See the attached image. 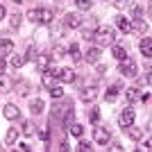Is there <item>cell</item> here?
Returning a JSON list of instances; mask_svg holds the SVG:
<instances>
[{
  "label": "cell",
  "mask_w": 152,
  "mask_h": 152,
  "mask_svg": "<svg viewBox=\"0 0 152 152\" xmlns=\"http://www.w3.org/2000/svg\"><path fill=\"white\" fill-rule=\"evenodd\" d=\"M27 18H30L32 23L48 25V23H52L55 14H52V9H48V7H37V9H30V12H27Z\"/></svg>",
  "instance_id": "6da1fadb"
},
{
  "label": "cell",
  "mask_w": 152,
  "mask_h": 152,
  "mask_svg": "<svg viewBox=\"0 0 152 152\" xmlns=\"http://www.w3.org/2000/svg\"><path fill=\"white\" fill-rule=\"evenodd\" d=\"M114 39H116L114 27L102 25V27H98V30L93 32V41H95L98 45H114Z\"/></svg>",
  "instance_id": "7a4b0ae2"
},
{
  "label": "cell",
  "mask_w": 152,
  "mask_h": 152,
  "mask_svg": "<svg viewBox=\"0 0 152 152\" xmlns=\"http://www.w3.org/2000/svg\"><path fill=\"white\" fill-rule=\"evenodd\" d=\"M136 73H139V68H136V64H134L129 57L121 61V75H125V77H134Z\"/></svg>",
  "instance_id": "3957f363"
},
{
  "label": "cell",
  "mask_w": 152,
  "mask_h": 152,
  "mask_svg": "<svg viewBox=\"0 0 152 152\" xmlns=\"http://www.w3.org/2000/svg\"><path fill=\"white\" fill-rule=\"evenodd\" d=\"M43 86L45 89H52L55 84H57V68H52V66H48V70H43Z\"/></svg>",
  "instance_id": "277c9868"
},
{
  "label": "cell",
  "mask_w": 152,
  "mask_h": 152,
  "mask_svg": "<svg viewBox=\"0 0 152 152\" xmlns=\"http://www.w3.org/2000/svg\"><path fill=\"white\" fill-rule=\"evenodd\" d=\"M93 136H95V143H100V145H107L109 141H111V132H109L107 127H95Z\"/></svg>",
  "instance_id": "5b68a950"
},
{
  "label": "cell",
  "mask_w": 152,
  "mask_h": 152,
  "mask_svg": "<svg viewBox=\"0 0 152 152\" xmlns=\"http://www.w3.org/2000/svg\"><path fill=\"white\" fill-rule=\"evenodd\" d=\"M134 118H136L134 109H132V107H127L125 111L118 116V125H121V127H129V125H134Z\"/></svg>",
  "instance_id": "8992f818"
},
{
  "label": "cell",
  "mask_w": 152,
  "mask_h": 152,
  "mask_svg": "<svg viewBox=\"0 0 152 152\" xmlns=\"http://www.w3.org/2000/svg\"><path fill=\"white\" fill-rule=\"evenodd\" d=\"M64 27L77 30V27H82V18H80L77 14H66V16H64Z\"/></svg>",
  "instance_id": "52a82bcc"
},
{
  "label": "cell",
  "mask_w": 152,
  "mask_h": 152,
  "mask_svg": "<svg viewBox=\"0 0 152 152\" xmlns=\"http://www.w3.org/2000/svg\"><path fill=\"white\" fill-rule=\"evenodd\" d=\"M14 41H9V39H5V41H0V59H5V57H12L14 55Z\"/></svg>",
  "instance_id": "ba28073f"
},
{
  "label": "cell",
  "mask_w": 152,
  "mask_h": 152,
  "mask_svg": "<svg viewBox=\"0 0 152 152\" xmlns=\"http://www.w3.org/2000/svg\"><path fill=\"white\" fill-rule=\"evenodd\" d=\"M82 102H93L95 98H98V86L95 84H91V86H86V89H82Z\"/></svg>",
  "instance_id": "9c48e42d"
},
{
  "label": "cell",
  "mask_w": 152,
  "mask_h": 152,
  "mask_svg": "<svg viewBox=\"0 0 152 152\" xmlns=\"http://www.w3.org/2000/svg\"><path fill=\"white\" fill-rule=\"evenodd\" d=\"M34 64H37V68L41 70V73H43V70H48V66L52 64V57H50V55H37Z\"/></svg>",
  "instance_id": "30bf717a"
},
{
  "label": "cell",
  "mask_w": 152,
  "mask_h": 152,
  "mask_svg": "<svg viewBox=\"0 0 152 152\" xmlns=\"http://www.w3.org/2000/svg\"><path fill=\"white\" fill-rule=\"evenodd\" d=\"M14 89V80L5 73H0V93H9Z\"/></svg>",
  "instance_id": "8fae6325"
},
{
  "label": "cell",
  "mask_w": 152,
  "mask_h": 152,
  "mask_svg": "<svg viewBox=\"0 0 152 152\" xmlns=\"http://www.w3.org/2000/svg\"><path fill=\"white\" fill-rule=\"evenodd\" d=\"M57 80H61L64 84H70V82H75V73L70 68H61V70H57Z\"/></svg>",
  "instance_id": "7c38bea8"
},
{
  "label": "cell",
  "mask_w": 152,
  "mask_h": 152,
  "mask_svg": "<svg viewBox=\"0 0 152 152\" xmlns=\"http://www.w3.org/2000/svg\"><path fill=\"white\" fill-rule=\"evenodd\" d=\"M2 114H5L7 121H16L20 116V109L16 107V104H5V111H2Z\"/></svg>",
  "instance_id": "4fadbf2b"
},
{
  "label": "cell",
  "mask_w": 152,
  "mask_h": 152,
  "mask_svg": "<svg viewBox=\"0 0 152 152\" xmlns=\"http://www.w3.org/2000/svg\"><path fill=\"white\" fill-rule=\"evenodd\" d=\"M125 98H127V102H129V104H134V102H141V91H139V86L127 89V91H125Z\"/></svg>",
  "instance_id": "5bb4252c"
},
{
  "label": "cell",
  "mask_w": 152,
  "mask_h": 152,
  "mask_svg": "<svg viewBox=\"0 0 152 152\" xmlns=\"http://www.w3.org/2000/svg\"><path fill=\"white\" fill-rule=\"evenodd\" d=\"M116 25H118V30L121 32H132V20L129 18H125V16H118V18H116Z\"/></svg>",
  "instance_id": "9a60e30c"
},
{
  "label": "cell",
  "mask_w": 152,
  "mask_h": 152,
  "mask_svg": "<svg viewBox=\"0 0 152 152\" xmlns=\"http://www.w3.org/2000/svg\"><path fill=\"white\" fill-rule=\"evenodd\" d=\"M84 59H86L89 64H98L100 61V48H89L86 55H84Z\"/></svg>",
  "instance_id": "2e32d148"
},
{
  "label": "cell",
  "mask_w": 152,
  "mask_h": 152,
  "mask_svg": "<svg viewBox=\"0 0 152 152\" xmlns=\"http://www.w3.org/2000/svg\"><path fill=\"white\" fill-rule=\"evenodd\" d=\"M66 55H68V57L73 59V61H75V64H80V61H82V59H84V55H82V52H80V48H77V45H70L68 50H66Z\"/></svg>",
  "instance_id": "e0dca14e"
},
{
  "label": "cell",
  "mask_w": 152,
  "mask_h": 152,
  "mask_svg": "<svg viewBox=\"0 0 152 152\" xmlns=\"http://www.w3.org/2000/svg\"><path fill=\"white\" fill-rule=\"evenodd\" d=\"M121 89H123V84H121V82L111 84V86L107 89V93H104V98H107V100H116V98H118V91H121Z\"/></svg>",
  "instance_id": "ac0fdd59"
},
{
  "label": "cell",
  "mask_w": 152,
  "mask_h": 152,
  "mask_svg": "<svg viewBox=\"0 0 152 152\" xmlns=\"http://www.w3.org/2000/svg\"><path fill=\"white\" fill-rule=\"evenodd\" d=\"M18 129H16V127H12V129H7V136H5V143L7 145H14V143H16V141H18Z\"/></svg>",
  "instance_id": "d6986e66"
},
{
  "label": "cell",
  "mask_w": 152,
  "mask_h": 152,
  "mask_svg": "<svg viewBox=\"0 0 152 152\" xmlns=\"http://www.w3.org/2000/svg\"><path fill=\"white\" fill-rule=\"evenodd\" d=\"M30 111H32L34 116L41 114V111H43V100H39V98H32V100H30Z\"/></svg>",
  "instance_id": "ffe728a7"
},
{
  "label": "cell",
  "mask_w": 152,
  "mask_h": 152,
  "mask_svg": "<svg viewBox=\"0 0 152 152\" xmlns=\"http://www.w3.org/2000/svg\"><path fill=\"white\" fill-rule=\"evenodd\" d=\"M111 55H114L118 61H123V59H127V50L123 48V45H111Z\"/></svg>",
  "instance_id": "44dd1931"
},
{
  "label": "cell",
  "mask_w": 152,
  "mask_h": 152,
  "mask_svg": "<svg viewBox=\"0 0 152 152\" xmlns=\"http://www.w3.org/2000/svg\"><path fill=\"white\" fill-rule=\"evenodd\" d=\"M132 30H136L139 34H145V32H148V23H145L143 18H136V20L132 23Z\"/></svg>",
  "instance_id": "7402d4cb"
},
{
  "label": "cell",
  "mask_w": 152,
  "mask_h": 152,
  "mask_svg": "<svg viewBox=\"0 0 152 152\" xmlns=\"http://www.w3.org/2000/svg\"><path fill=\"white\" fill-rule=\"evenodd\" d=\"M14 86H16V93L18 95H30V91H32L30 82H18V84H14Z\"/></svg>",
  "instance_id": "603a6c76"
},
{
  "label": "cell",
  "mask_w": 152,
  "mask_h": 152,
  "mask_svg": "<svg viewBox=\"0 0 152 152\" xmlns=\"http://www.w3.org/2000/svg\"><path fill=\"white\" fill-rule=\"evenodd\" d=\"M73 121H75V111H73V107H70V109L64 111V127L68 129V125H73Z\"/></svg>",
  "instance_id": "cb8c5ba5"
},
{
  "label": "cell",
  "mask_w": 152,
  "mask_h": 152,
  "mask_svg": "<svg viewBox=\"0 0 152 152\" xmlns=\"http://www.w3.org/2000/svg\"><path fill=\"white\" fill-rule=\"evenodd\" d=\"M125 129H127V134H129V139H134V141H139L141 136H143V129H139V127H134V125L125 127Z\"/></svg>",
  "instance_id": "d4e9b609"
},
{
  "label": "cell",
  "mask_w": 152,
  "mask_h": 152,
  "mask_svg": "<svg viewBox=\"0 0 152 152\" xmlns=\"http://www.w3.org/2000/svg\"><path fill=\"white\" fill-rule=\"evenodd\" d=\"M25 66V55H12V68H23Z\"/></svg>",
  "instance_id": "484cf974"
},
{
  "label": "cell",
  "mask_w": 152,
  "mask_h": 152,
  "mask_svg": "<svg viewBox=\"0 0 152 152\" xmlns=\"http://www.w3.org/2000/svg\"><path fill=\"white\" fill-rule=\"evenodd\" d=\"M141 52H143L145 57H152V41L150 39H143V41H141Z\"/></svg>",
  "instance_id": "4316f807"
},
{
  "label": "cell",
  "mask_w": 152,
  "mask_h": 152,
  "mask_svg": "<svg viewBox=\"0 0 152 152\" xmlns=\"http://www.w3.org/2000/svg\"><path fill=\"white\" fill-rule=\"evenodd\" d=\"M70 107H73L70 102H61V104H57V107L52 109V116H55V118H59V116H61L64 111H66V109H70Z\"/></svg>",
  "instance_id": "83f0119b"
},
{
  "label": "cell",
  "mask_w": 152,
  "mask_h": 152,
  "mask_svg": "<svg viewBox=\"0 0 152 152\" xmlns=\"http://www.w3.org/2000/svg\"><path fill=\"white\" fill-rule=\"evenodd\" d=\"M132 16H134V18H143V5L132 2Z\"/></svg>",
  "instance_id": "f1b7e54d"
},
{
  "label": "cell",
  "mask_w": 152,
  "mask_h": 152,
  "mask_svg": "<svg viewBox=\"0 0 152 152\" xmlns=\"http://www.w3.org/2000/svg\"><path fill=\"white\" fill-rule=\"evenodd\" d=\"M68 132L73 134V136H82V134H84V127L77 125V123H73V125H68Z\"/></svg>",
  "instance_id": "f546056e"
},
{
  "label": "cell",
  "mask_w": 152,
  "mask_h": 152,
  "mask_svg": "<svg viewBox=\"0 0 152 152\" xmlns=\"http://www.w3.org/2000/svg\"><path fill=\"white\" fill-rule=\"evenodd\" d=\"M34 132H37V127L32 125L30 121H25V123H23V134H25V136H34Z\"/></svg>",
  "instance_id": "4dcf8cb0"
},
{
  "label": "cell",
  "mask_w": 152,
  "mask_h": 152,
  "mask_svg": "<svg viewBox=\"0 0 152 152\" xmlns=\"http://www.w3.org/2000/svg\"><path fill=\"white\" fill-rule=\"evenodd\" d=\"M37 59V45H27V55H25V61H34Z\"/></svg>",
  "instance_id": "1f68e13d"
},
{
  "label": "cell",
  "mask_w": 152,
  "mask_h": 152,
  "mask_svg": "<svg viewBox=\"0 0 152 152\" xmlns=\"http://www.w3.org/2000/svg\"><path fill=\"white\" fill-rule=\"evenodd\" d=\"M64 55H66V48H61V45L52 48V59H64Z\"/></svg>",
  "instance_id": "d6a6232c"
},
{
  "label": "cell",
  "mask_w": 152,
  "mask_h": 152,
  "mask_svg": "<svg viewBox=\"0 0 152 152\" xmlns=\"http://www.w3.org/2000/svg\"><path fill=\"white\" fill-rule=\"evenodd\" d=\"M50 95H52V98H57V100H61V98H64V89L55 84V86L50 89Z\"/></svg>",
  "instance_id": "836d02e7"
},
{
  "label": "cell",
  "mask_w": 152,
  "mask_h": 152,
  "mask_svg": "<svg viewBox=\"0 0 152 152\" xmlns=\"http://www.w3.org/2000/svg\"><path fill=\"white\" fill-rule=\"evenodd\" d=\"M75 5H77V9H82V12H86V9H91V0H75Z\"/></svg>",
  "instance_id": "e575fe53"
},
{
  "label": "cell",
  "mask_w": 152,
  "mask_h": 152,
  "mask_svg": "<svg viewBox=\"0 0 152 152\" xmlns=\"http://www.w3.org/2000/svg\"><path fill=\"white\" fill-rule=\"evenodd\" d=\"M89 121L91 123H98V121H100V109H98V107H93L89 111Z\"/></svg>",
  "instance_id": "d590c367"
},
{
  "label": "cell",
  "mask_w": 152,
  "mask_h": 152,
  "mask_svg": "<svg viewBox=\"0 0 152 152\" xmlns=\"http://www.w3.org/2000/svg\"><path fill=\"white\" fill-rule=\"evenodd\" d=\"M20 20H23V18H20L18 14H12V20H9V23H12V27H18V25H20Z\"/></svg>",
  "instance_id": "8d00e7d4"
},
{
  "label": "cell",
  "mask_w": 152,
  "mask_h": 152,
  "mask_svg": "<svg viewBox=\"0 0 152 152\" xmlns=\"http://www.w3.org/2000/svg\"><path fill=\"white\" fill-rule=\"evenodd\" d=\"M77 150H82V152H89V150H91V143H86V141H80Z\"/></svg>",
  "instance_id": "74e56055"
},
{
  "label": "cell",
  "mask_w": 152,
  "mask_h": 152,
  "mask_svg": "<svg viewBox=\"0 0 152 152\" xmlns=\"http://www.w3.org/2000/svg\"><path fill=\"white\" fill-rule=\"evenodd\" d=\"M150 82V75H143V77H139V80H136V84H139V86H143V84H148Z\"/></svg>",
  "instance_id": "f35d334b"
},
{
  "label": "cell",
  "mask_w": 152,
  "mask_h": 152,
  "mask_svg": "<svg viewBox=\"0 0 152 152\" xmlns=\"http://www.w3.org/2000/svg\"><path fill=\"white\" fill-rule=\"evenodd\" d=\"M82 39H86V41L93 39V30H82Z\"/></svg>",
  "instance_id": "ab89813d"
},
{
  "label": "cell",
  "mask_w": 152,
  "mask_h": 152,
  "mask_svg": "<svg viewBox=\"0 0 152 152\" xmlns=\"http://www.w3.org/2000/svg\"><path fill=\"white\" fill-rule=\"evenodd\" d=\"M39 136H41V139H43V141H48V139H50V132H45V129H43V132L39 134Z\"/></svg>",
  "instance_id": "60d3db41"
},
{
  "label": "cell",
  "mask_w": 152,
  "mask_h": 152,
  "mask_svg": "<svg viewBox=\"0 0 152 152\" xmlns=\"http://www.w3.org/2000/svg\"><path fill=\"white\" fill-rule=\"evenodd\" d=\"M114 5H116V7H125L127 0H114Z\"/></svg>",
  "instance_id": "b9f144b4"
},
{
  "label": "cell",
  "mask_w": 152,
  "mask_h": 152,
  "mask_svg": "<svg viewBox=\"0 0 152 152\" xmlns=\"http://www.w3.org/2000/svg\"><path fill=\"white\" fill-rule=\"evenodd\" d=\"M150 145H152V143H150V139H148V141H145V143H143V148H141V150H145V152H148V150H152V148H150Z\"/></svg>",
  "instance_id": "7bdbcfd3"
},
{
  "label": "cell",
  "mask_w": 152,
  "mask_h": 152,
  "mask_svg": "<svg viewBox=\"0 0 152 152\" xmlns=\"http://www.w3.org/2000/svg\"><path fill=\"white\" fill-rule=\"evenodd\" d=\"M59 150H61V152H68L70 148H68V143H61V145H59Z\"/></svg>",
  "instance_id": "ee69618b"
},
{
  "label": "cell",
  "mask_w": 152,
  "mask_h": 152,
  "mask_svg": "<svg viewBox=\"0 0 152 152\" xmlns=\"http://www.w3.org/2000/svg\"><path fill=\"white\" fill-rule=\"evenodd\" d=\"M18 150H23V152H27V150H30V145H27V143H20V145H18Z\"/></svg>",
  "instance_id": "f6af8a7d"
},
{
  "label": "cell",
  "mask_w": 152,
  "mask_h": 152,
  "mask_svg": "<svg viewBox=\"0 0 152 152\" xmlns=\"http://www.w3.org/2000/svg\"><path fill=\"white\" fill-rule=\"evenodd\" d=\"M5 14H7V12H5V7H2V5H0V20H2V18H5Z\"/></svg>",
  "instance_id": "bcb514c9"
},
{
  "label": "cell",
  "mask_w": 152,
  "mask_h": 152,
  "mask_svg": "<svg viewBox=\"0 0 152 152\" xmlns=\"http://www.w3.org/2000/svg\"><path fill=\"white\" fill-rule=\"evenodd\" d=\"M0 73H5V59H0Z\"/></svg>",
  "instance_id": "7dc6e473"
},
{
  "label": "cell",
  "mask_w": 152,
  "mask_h": 152,
  "mask_svg": "<svg viewBox=\"0 0 152 152\" xmlns=\"http://www.w3.org/2000/svg\"><path fill=\"white\" fill-rule=\"evenodd\" d=\"M12 2H16V5H18V2H23V0H12Z\"/></svg>",
  "instance_id": "c3c4849f"
}]
</instances>
